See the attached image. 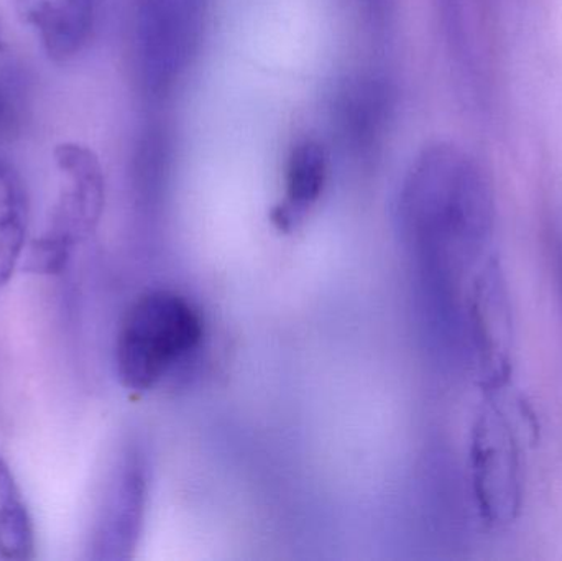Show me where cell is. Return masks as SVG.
Masks as SVG:
<instances>
[{"instance_id": "obj_1", "label": "cell", "mask_w": 562, "mask_h": 561, "mask_svg": "<svg viewBox=\"0 0 562 561\" xmlns=\"http://www.w3.org/2000/svg\"><path fill=\"white\" fill-rule=\"evenodd\" d=\"M402 206L435 253H446L454 272L472 269L491 246L494 188L481 164L458 145L436 142L419 152L406 175Z\"/></svg>"}, {"instance_id": "obj_2", "label": "cell", "mask_w": 562, "mask_h": 561, "mask_svg": "<svg viewBox=\"0 0 562 561\" xmlns=\"http://www.w3.org/2000/svg\"><path fill=\"white\" fill-rule=\"evenodd\" d=\"M203 339V322L187 299L155 290L145 293L124 316L115 343V369L125 389L151 391Z\"/></svg>"}, {"instance_id": "obj_3", "label": "cell", "mask_w": 562, "mask_h": 561, "mask_svg": "<svg viewBox=\"0 0 562 561\" xmlns=\"http://www.w3.org/2000/svg\"><path fill=\"white\" fill-rule=\"evenodd\" d=\"M474 483L484 519L495 527L510 524L520 509V461L514 434L497 408L475 428Z\"/></svg>"}, {"instance_id": "obj_4", "label": "cell", "mask_w": 562, "mask_h": 561, "mask_svg": "<svg viewBox=\"0 0 562 561\" xmlns=\"http://www.w3.org/2000/svg\"><path fill=\"white\" fill-rule=\"evenodd\" d=\"M142 15L148 71L158 82H171L187 68L200 42L204 0H147Z\"/></svg>"}, {"instance_id": "obj_5", "label": "cell", "mask_w": 562, "mask_h": 561, "mask_svg": "<svg viewBox=\"0 0 562 561\" xmlns=\"http://www.w3.org/2000/svg\"><path fill=\"white\" fill-rule=\"evenodd\" d=\"M329 173V155L316 138L294 142L284 167V197L277 210L280 226H293L317 203Z\"/></svg>"}, {"instance_id": "obj_6", "label": "cell", "mask_w": 562, "mask_h": 561, "mask_svg": "<svg viewBox=\"0 0 562 561\" xmlns=\"http://www.w3.org/2000/svg\"><path fill=\"white\" fill-rule=\"evenodd\" d=\"M35 553V529L9 464L0 457V559L29 560Z\"/></svg>"}, {"instance_id": "obj_7", "label": "cell", "mask_w": 562, "mask_h": 561, "mask_svg": "<svg viewBox=\"0 0 562 561\" xmlns=\"http://www.w3.org/2000/svg\"><path fill=\"white\" fill-rule=\"evenodd\" d=\"M138 476L131 471H125L117 486L112 490L108 501V507L99 523V532L95 536L94 549L101 552L98 559H109V552H119L127 547L128 537L134 530L135 516H137Z\"/></svg>"}, {"instance_id": "obj_8", "label": "cell", "mask_w": 562, "mask_h": 561, "mask_svg": "<svg viewBox=\"0 0 562 561\" xmlns=\"http://www.w3.org/2000/svg\"><path fill=\"white\" fill-rule=\"evenodd\" d=\"M557 253H558V277H560V290H561V299H562V223L560 224V229H558V240H557Z\"/></svg>"}]
</instances>
